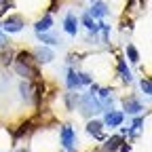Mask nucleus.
Instances as JSON below:
<instances>
[{
	"mask_svg": "<svg viewBox=\"0 0 152 152\" xmlns=\"http://www.w3.org/2000/svg\"><path fill=\"white\" fill-rule=\"evenodd\" d=\"M32 55H34V61H36L38 66H47V64H51V61L55 59L53 49H49V47H45V45L36 47V49L32 51Z\"/></svg>",
	"mask_w": 152,
	"mask_h": 152,
	"instance_id": "nucleus-4",
	"label": "nucleus"
},
{
	"mask_svg": "<svg viewBox=\"0 0 152 152\" xmlns=\"http://www.w3.org/2000/svg\"><path fill=\"white\" fill-rule=\"evenodd\" d=\"M51 26H53V17H51V15H45V17H40V19L36 21L34 30H36V34H42V32H49Z\"/></svg>",
	"mask_w": 152,
	"mask_h": 152,
	"instance_id": "nucleus-16",
	"label": "nucleus"
},
{
	"mask_svg": "<svg viewBox=\"0 0 152 152\" xmlns=\"http://www.w3.org/2000/svg\"><path fill=\"white\" fill-rule=\"evenodd\" d=\"M64 30H66V34H70V36H76V34H78V19H76L74 13H66V17H64Z\"/></svg>",
	"mask_w": 152,
	"mask_h": 152,
	"instance_id": "nucleus-12",
	"label": "nucleus"
},
{
	"mask_svg": "<svg viewBox=\"0 0 152 152\" xmlns=\"http://www.w3.org/2000/svg\"><path fill=\"white\" fill-rule=\"evenodd\" d=\"M38 36V40H40L45 47H51V45H59L61 40L57 36H53V34H49V32H42V34H36Z\"/></svg>",
	"mask_w": 152,
	"mask_h": 152,
	"instance_id": "nucleus-18",
	"label": "nucleus"
},
{
	"mask_svg": "<svg viewBox=\"0 0 152 152\" xmlns=\"http://www.w3.org/2000/svg\"><path fill=\"white\" fill-rule=\"evenodd\" d=\"M0 26H2V32H7V34H17V32L23 30L26 19L19 13H11V15H4V19H2Z\"/></svg>",
	"mask_w": 152,
	"mask_h": 152,
	"instance_id": "nucleus-3",
	"label": "nucleus"
},
{
	"mask_svg": "<svg viewBox=\"0 0 152 152\" xmlns=\"http://www.w3.org/2000/svg\"><path fill=\"white\" fill-rule=\"evenodd\" d=\"M91 2H95V0H91Z\"/></svg>",
	"mask_w": 152,
	"mask_h": 152,
	"instance_id": "nucleus-28",
	"label": "nucleus"
},
{
	"mask_svg": "<svg viewBox=\"0 0 152 152\" xmlns=\"http://www.w3.org/2000/svg\"><path fill=\"white\" fill-rule=\"evenodd\" d=\"M78 95H80V93H74V91H70V93L64 95V102H66V108H68V110H76V104H78Z\"/></svg>",
	"mask_w": 152,
	"mask_h": 152,
	"instance_id": "nucleus-19",
	"label": "nucleus"
},
{
	"mask_svg": "<svg viewBox=\"0 0 152 152\" xmlns=\"http://www.w3.org/2000/svg\"><path fill=\"white\" fill-rule=\"evenodd\" d=\"M87 133H89V135H93L95 140H99V142L106 140V137H104V123H102V121H89V123H87Z\"/></svg>",
	"mask_w": 152,
	"mask_h": 152,
	"instance_id": "nucleus-11",
	"label": "nucleus"
},
{
	"mask_svg": "<svg viewBox=\"0 0 152 152\" xmlns=\"http://www.w3.org/2000/svg\"><path fill=\"white\" fill-rule=\"evenodd\" d=\"M99 32H102V42L108 45L110 42V26H106L104 21H99Z\"/></svg>",
	"mask_w": 152,
	"mask_h": 152,
	"instance_id": "nucleus-22",
	"label": "nucleus"
},
{
	"mask_svg": "<svg viewBox=\"0 0 152 152\" xmlns=\"http://www.w3.org/2000/svg\"><path fill=\"white\" fill-rule=\"evenodd\" d=\"M19 93H21V99L26 104H34L36 102V83L21 80V83H19Z\"/></svg>",
	"mask_w": 152,
	"mask_h": 152,
	"instance_id": "nucleus-6",
	"label": "nucleus"
},
{
	"mask_svg": "<svg viewBox=\"0 0 152 152\" xmlns=\"http://www.w3.org/2000/svg\"><path fill=\"white\" fill-rule=\"evenodd\" d=\"M76 108L80 110V114H83L85 118H91L93 114H99V112H104V110H102V104H99V99L95 97V93L78 95V104H76Z\"/></svg>",
	"mask_w": 152,
	"mask_h": 152,
	"instance_id": "nucleus-2",
	"label": "nucleus"
},
{
	"mask_svg": "<svg viewBox=\"0 0 152 152\" xmlns=\"http://www.w3.org/2000/svg\"><path fill=\"white\" fill-rule=\"evenodd\" d=\"M66 87H68V91H78L83 87L80 72H76L74 68H68V72H66Z\"/></svg>",
	"mask_w": 152,
	"mask_h": 152,
	"instance_id": "nucleus-9",
	"label": "nucleus"
},
{
	"mask_svg": "<svg viewBox=\"0 0 152 152\" xmlns=\"http://www.w3.org/2000/svg\"><path fill=\"white\" fill-rule=\"evenodd\" d=\"M140 87H142V91H144L146 97H150V95H152V83H150L148 76H144V78L140 80Z\"/></svg>",
	"mask_w": 152,
	"mask_h": 152,
	"instance_id": "nucleus-21",
	"label": "nucleus"
},
{
	"mask_svg": "<svg viewBox=\"0 0 152 152\" xmlns=\"http://www.w3.org/2000/svg\"><path fill=\"white\" fill-rule=\"evenodd\" d=\"M116 68H118V74H121V80H123V83H127V85L133 83V74H131V70L127 68V61L123 59V57H118V66H116Z\"/></svg>",
	"mask_w": 152,
	"mask_h": 152,
	"instance_id": "nucleus-15",
	"label": "nucleus"
},
{
	"mask_svg": "<svg viewBox=\"0 0 152 152\" xmlns=\"http://www.w3.org/2000/svg\"><path fill=\"white\" fill-rule=\"evenodd\" d=\"M123 121H125V112H118V110H110V112H106V116H104V127H112V129H116V127H121L123 125Z\"/></svg>",
	"mask_w": 152,
	"mask_h": 152,
	"instance_id": "nucleus-8",
	"label": "nucleus"
},
{
	"mask_svg": "<svg viewBox=\"0 0 152 152\" xmlns=\"http://www.w3.org/2000/svg\"><path fill=\"white\" fill-rule=\"evenodd\" d=\"M93 19H104V17H108L110 15V9H108V4L106 2H102V0H95L93 2V7L87 11Z\"/></svg>",
	"mask_w": 152,
	"mask_h": 152,
	"instance_id": "nucleus-10",
	"label": "nucleus"
},
{
	"mask_svg": "<svg viewBox=\"0 0 152 152\" xmlns=\"http://www.w3.org/2000/svg\"><path fill=\"white\" fill-rule=\"evenodd\" d=\"M13 66H15V72L19 76H23V80L36 83L38 78H40V70H38V64L34 61L32 51H19V53H15Z\"/></svg>",
	"mask_w": 152,
	"mask_h": 152,
	"instance_id": "nucleus-1",
	"label": "nucleus"
},
{
	"mask_svg": "<svg viewBox=\"0 0 152 152\" xmlns=\"http://www.w3.org/2000/svg\"><path fill=\"white\" fill-rule=\"evenodd\" d=\"M7 45H11V40L4 36V32H2V26H0V47H7Z\"/></svg>",
	"mask_w": 152,
	"mask_h": 152,
	"instance_id": "nucleus-25",
	"label": "nucleus"
},
{
	"mask_svg": "<svg viewBox=\"0 0 152 152\" xmlns=\"http://www.w3.org/2000/svg\"><path fill=\"white\" fill-rule=\"evenodd\" d=\"M127 57H129L131 64H137L140 61V53H137L135 45H127Z\"/></svg>",
	"mask_w": 152,
	"mask_h": 152,
	"instance_id": "nucleus-20",
	"label": "nucleus"
},
{
	"mask_svg": "<svg viewBox=\"0 0 152 152\" xmlns=\"http://www.w3.org/2000/svg\"><path fill=\"white\" fill-rule=\"evenodd\" d=\"M80 23L89 30V34L91 36H97V32H99V23H95V19L89 15V13H83V17H80Z\"/></svg>",
	"mask_w": 152,
	"mask_h": 152,
	"instance_id": "nucleus-13",
	"label": "nucleus"
},
{
	"mask_svg": "<svg viewBox=\"0 0 152 152\" xmlns=\"http://www.w3.org/2000/svg\"><path fill=\"white\" fill-rule=\"evenodd\" d=\"M106 144H104V152H116L118 148H121V144L125 142V137L123 135H112V137H108V140H104Z\"/></svg>",
	"mask_w": 152,
	"mask_h": 152,
	"instance_id": "nucleus-14",
	"label": "nucleus"
},
{
	"mask_svg": "<svg viewBox=\"0 0 152 152\" xmlns=\"http://www.w3.org/2000/svg\"><path fill=\"white\" fill-rule=\"evenodd\" d=\"M118 150H121V152H129V150H131V146H129V144H127V142H123V144H121V148H118Z\"/></svg>",
	"mask_w": 152,
	"mask_h": 152,
	"instance_id": "nucleus-26",
	"label": "nucleus"
},
{
	"mask_svg": "<svg viewBox=\"0 0 152 152\" xmlns=\"http://www.w3.org/2000/svg\"><path fill=\"white\" fill-rule=\"evenodd\" d=\"M142 125H144V116H140V114H137V116H135V118H133V125H131L129 129H131V131H135V133H137V131L142 129Z\"/></svg>",
	"mask_w": 152,
	"mask_h": 152,
	"instance_id": "nucleus-23",
	"label": "nucleus"
},
{
	"mask_svg": "<svg viewBox=\"0 0 152 152\" xmlns=\"http://www.w3.org/2000/svg\"><path fill=\"white\" fill-rule=\"evenodd\" d=\"M123 108L127 114H131V116H137V114L144 110L142 102L135 97V95H127V97H123Z\"/></svg>",
	"mask_w": 152,
	"mask_h": 152,
	"instance_id": "nucleus-7",
	"label": "nucleus"
},
{
	"mask_svg": "<svg viewBox=\"0 0 152 152\" xmlns=\"http://www.w3.org/2000/svg\"><path fill=\"white\" fill-rule=\"evenodd\" d=\"M15 152H30V150H26V148H19V150H15Z\"/></svg>",
	"mask_w": 152,
	"mask_h": 152,
	"instance_id": "nucleus-27",
	"label": "nucleus"
},
{
	"mask_svg": "<svg viewBox=\"0 0 152 152\" xmlns=\"http://www.w3.org/2000/svg\"><path fill=\"white\" fill-rule=\"evenodd\" d=\"M13 59H15V51H13V47H11V45L2 47V51H0V64H2V66H11Z\"/></svg>",
	"mask_w": 152,
	"mask_h": 152,
	"instance_id": "nucleus-17",
	"label": "nucleus"
},
{
	"mask_svg": "<svg viewBox=\"0 0 152 152\" xmlns=\"http://www.w3.org/2000/svg\"><path fill=\"white\" fill-rule=\"evenodd\" d=\"M59 140H61V146L68 150V152H76L74 150V142H76V133L70 125H61L59 129Z\"/></svg>",
	"mask_w": 152,
	"mask_h": 152,
	"instance_id": "nucleus-5",
	"label": "nucleus"
},
{
	"mask_svg": "<svg viewBox=\"0 0 152 152\" xmlns=\"http://www.w3.org/2000/svg\"><path fill=\"white\" fill-rule=\"evenodd\" d=\"M9 9H11V0H0V17H4Z\"/></svg>",
	"mask_w": 152,
	"mask_h": 152,
	"instance_id": "nucleus-24",
	"label": "nucleus"
}]
</instances>
